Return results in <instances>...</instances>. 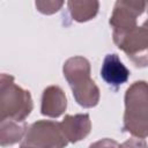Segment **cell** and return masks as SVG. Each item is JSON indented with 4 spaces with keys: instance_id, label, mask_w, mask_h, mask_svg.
<instances>
[{
    "instance_id": "12",
    "label": "cell",
    "mask_w": 148,
    "mask_h": 148,
    "mask_svg": "<svg viewBox=\"0 0 148 148\" xmlns=\"http://www.w3.org/2000/svg\"><path fill=\"white\" fill-rule=\"evenodd\" d=\"M35 5L38 12L50 15L58 12L62 7L64 1H36Z\"/></svg>"
},
{
    "instance_id": "4",
    "label": "cell",
    "mask_w": 148,
    "mask_h": 148,
    "mask_svg": "<svg viewBox=\"0 0 148 148\" xmlns=\"http://www.w3.org/2000/svg\"><path fill=\"white\" fill-rule=\"evenodd\" d=\"M114 44L123 50L136 67H146L148 64V30L146 25L112 32Z\"/></svg>"
},
{
    "instance_id": "2",
    "label": "cell",
    "mask_w": 148,
    "mask_h": 148,
    "mask_svg": "<svg viewBox=\"0 0 148 148\" xmlns=\"http://www.w3.org/2000/svg\"><path fill=\"white\" fill-rule=\"evenodd\" d=\"M123 130L139 139H146L148 135V89L146 81H136L126 90Z\"/></svg>"
},
{
    "instance_id": "7",
    "label": "cell",
    "mask_w": 148,
    "mask_h": 148,
    "mask_svg": "<svg viewBox=\"0 0 148 148\" xmlns=\"http://www.w3.org/2000/svg\"><path fill=\"white\" fill-rule=\"evenodd\" d=\"M130 74V69L121 62L118 54L109 53L105 56L101 67V77L108 86L117 90L118 87L127 82Z\"/></svg>"
},
{
    "instance_id": "3",
    "label": "cell",
    "mask_w": 148,
    "mask_h": 148,
    "mask_svg": "<svg viewBox=\"0 0 148 148\" xmlns=\"http://www.w3.org/2000/svg\"><path fill=\"white\" fill-rule=\"evenodd\" d=\"M34 108L29 90L14 83V76L0 74V121L12 119L24 121Z\"/></svg>"
},
{
    "instance_id": "15",
    "label": "cell",
    "mask_w": 148,
    "mask_h": 148,
    "mask_svg": "<svg viewBox=\"0 0 148 148\" xmlns=\"http://www.w3.org/2000/svg\"><path fill=\"white\" fill-rule=\"evenodd\" d=\"M20 148H36V147H31V146H25V145H21Z\"/></svg>"
},
{
    "instance_id": "11",
    "label": "cell",
    "mask_w": 148,
    "mask_h": 148,
    "mask_svg": "<svg viewBox=\"0 0 148 148\" xmlns=\"http://www.w3.org/2000/svg\"><path fill=\"white\" fill-rule=\"evenodd\" d=\"M68 10L76 22H87L94 18L98 12V1H68Z\"/></svg>"
},
{
    "instance_id": "13",
    "label": "cell",
    "mask_w": 148,
    "mask_h": 148,
    "mask_svg": "<svg viewBox=\"0 0 148 148\" xmlns=\"http://www.w3.org/2000/svg\"><path fill=\"white\" fill-rule=\"evenodd\" d=\"M119 148H147V143L145 139H139V138H132L123 142Z\"/></svg>"
},
{
    "instance_id": "10",
    "label": "cell",
    "mask_w": 148,
    "mask_h": 148,
    "mask_svg": "<svg viewBox=\"0 0 148 148\" xmlns=\"http://www.w3.org/2000/svg\"><path fill=\"white\" fill-rule=\"evenodd\" d=\"M25 121L5 119L0 121V146L8 147L20 142L27 132Z\"/></svg>"
},
{
    "instance_id": "9",
    "label": "cell",
    "mask_w": 148,
    "mask_h": 148,
    "mask_svg": "<svg viewBox=\"0 0 148 148\" xmlns=\"http://www.w3.org/2000/svg\"><path fill=\"white\" fill-rule=\"evenodd\" d=\"M67 108V99L64 90L58 86H50L44 89L42 96L40 112L51 118L60 117Z\"/></svg>"
},
{
    "instance_id": "6",
    "label": "cell",
    "mask_w": 148,
    "mask_h": 148,
    "mask_svg": "<svg viewBox=\"0 0 148 148\" xmlns=\"http://www.w3.org/2000/svg\"><path fill=\"white\" fill-rule=\"evenodd\" d=\"M146 6V1H117L110 17V25L113 31H123L135 28L138 25V17L145 12Z\"/></svg>"
},
{
    "instance_id": "8",
    "label": "cell",
    "mask_w": 148,
    "mask_h": 148,
    "mask_svg": "<svg viewBox=\"0 0 148 148\" xmlns=\"http://www.w3.org/2000/svg\"><path fill=\"white\" fill-rule=\"evenodd\" d=\"M61 131L68 142L75 143L84 139L91 131V121L88 113L66 114L60 123Z\"/></svg>"
},
{
    "instance_id": "14",
    "label": "cell",
    "mask_w": 148,
    "mask_h": 148,
    "mask_svg": "<svg viewBox=\"0 0 148 148\" xmlns=\"http://www.w3.org/2000/svg\"><path fill=\"white\" fill-rule=\"evenodd\" d=\"M119 143L112 139L105 138L102 140H98L89 146V148H119Z\"/></svg>"
},
{
    "instance_id": "1",
    "label": "cell",
    "mask_w": 148,
    "mask_h": 148,
    "mask_svg": "<svg viewBox=\"0 0 148 148\" xmlns=\"http://www.w3.org/2000/svg\"><path fill=\"white\" fill-rule=\"evenodd\" d=\"M73 96L82 108H94L99 102V89L90 77V62L81 56L67 59L62 67Z\"/></svg>"
},
{
    "instance_id": "5",
    "label": "cell",
    "mask_w": 148,
    "mask_h": 148,
    "mask_svg": "<svg viewBox=\"0 0 148 148\" xmlns=\"http://www.w3.org/2000/svg\"><path fill=\"white\" fill-rule=\"evenodd\" d=\"M21 145L36 148H65L68 141L61 131L60 123L38 120L27 128Z\"/></svg>"
}]
</instances>
